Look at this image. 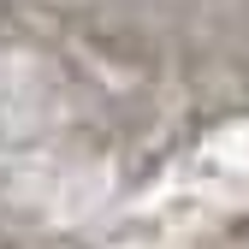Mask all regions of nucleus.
<instances>
[]
</instances>
